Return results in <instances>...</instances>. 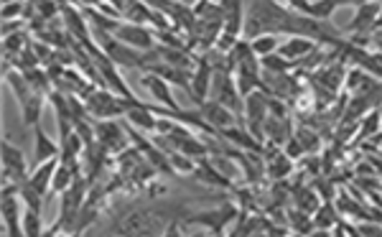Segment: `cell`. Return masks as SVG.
<instances>
[{"instance_id":"cb8c5ba5","label":"cell","mask_w":382,"mask_h":237,"mask_svg":"<svg viewBox=\"0 0 382 237\" xmlns=\"http://www.w3.org/2000/svg\"><path fill=\"white\" fill-rule=\"evenodd\" d=\"M23 235L26 237L44 235V227H41V212L26 209V214H23Z\"/></svg>"},{"instance_id":"7a4b0ae2","label":"cell","mask_w":382,"mask_h":237,"mask_svg":"<svg viewBox=\"0 0 382 237\" xmlns=\"http://www.w3.org/2000/svg\"><path fill=\"white\" fill-rule=\"evenodd\" d=\"M18 186L13 181H6L3 184V205H0V214H3V232L11 237L16 235H23V227H20V219H18V205H20V194H18Z\"/></svg>"},{"instance_id":"1f68e13d","label":"cell","mask_w":382,"mask_h":237,"mask_svg":"<svg viewBox=\"0 0 382 237\" xmlns=\"http://www.w3.org/2000/svg\"><path fill=\"white\" fill-rule=\"evenodd\" d=\"M357 232H359V235H382V224L364 222V224H359V227H357Z\"/></svg>"},{"instance_id":"4dcf8cb0","label":"cell","mask_w":382,"mask_h":237,"mask_svg":"<svg viewBox=\"0 0 382 237\" xmlns=\"http://www.w3.org/2000/svg\"><path fill=\"white\" fill-rule=\"evenodd\" d=\"M285 153L291 158H301L306 153V148H304V143L298 138H288V145H285Z\"/></svg>"},{"instance_id":"4fadbf2b","label":"cell","mask_w":382,"mask_h":237,"mask_svg":"<svg viewBox=\"0 0 382 237\" xmlns=\"http://www.w3.org/2000/svg\"><path fill=\"white\" fill-rule=\"evenodd\" d=\"M56 166H59V158H52V161H46V164H39L31 174H28V181H31V186L39 191V194H44V197L52 191Z\"/></svg>"},{"instance_id":"484cf974","label":"cell","mask_w":382,"mask_h":237,"mask_svg":"<svg viewBox=\"0 0 382 237\" xmlns=\"http://www.w3.org/2000/svg\"><path fill=\"white\" fill-rule=\"evenodd\" d=\"M334 11H337V3H334V0H314V6H311V16L318 20H329Z\"/></svg>"},{"instance_id":"9a60e30c","label":"cell","mask_w":382,"mask_h":237,"mask_svg":"<svg viewBox=\"0 0 382 237\" xmlns=\"http://www.w3.org/2000/svg\"><path fill=\"white\" fill-rule=\"evenodd\" d=\"M61 18H64L66 28H69V36H77L82 44H90V33L85 26V16L77 13L71 6H61Z\"/></svg>"},{"instance_id":"52a82bcc","label":"cell","mask_w":382,"mask_h":237,"mask_svg":"<svg viewBox=\"0 0 382 237\" xmlns=\"http://www.w3.org/2000/svg\"><path fill=\"white\" fill-rule=\"evenodd\" d=\"M125 128L117 126V123H112V120H100V123H95V135H97V143L102 145L107 153H120L128 148V138L130 135H125Z\"/></svg>"},{"instance_id":"ac0fdd59","label":"cell","mask_w":382,"mask_h":237,"mask_svg":"<svg viewBox=\"0 0 382 237\" xmlns=\"http://www.w3.org/2000/svg\"><path fill=\"white\" fill-rule=\"evenodd\" d=\"M339 222V214H337V207L334 205H321L316 212H314V227L321 232H331V227Z\"/></svg>"},{"instance_id":"d6986e66","label":"cell","mask_w":382,"mask_h":237,"mask_svg":"<svg viewBox=\"0 0 382 237\" xmlns=\"http://www.w3.org/2000/svg\"><path fill=\"white\" fill-rule=\"evenodd\" d=\"M288 174H293V158L288 156V153H278V151H275L273 161L268 164V176L278 181V178H285Z\"/></svg>"},{"instance_id":"8992f818","label":"cell","mask_w":382,"mask_h":237,"mask_svg":"<svg viewBox=\"0 0 382 237\" xmlns=\"http://www.w3.org/2000/svg\"><path fill=\"white\" fill-rule=\"evenodd\" d=\"M199 115L204 118V123H209L217 133L225 130V128L240 126V115L232 112L229 107H225L222 102H217V99H204L199 105Z\"/></svg>"},{"instance_id":"e0dca14e","label":"cell","mask_w":382,"mask_h":237,"mask_svg":"<svg viewBox=\"0 0 382 237\" xmlns=\"http://www.w3.org/2000/svg\"><path fill=\"white\" fill-rule=\"evenodd\" d=\"M250 47H253V51L258 54L260 59H263V56H268V54L278 51L280 36H278V33H260V36L250 39Z\"/></svg>"},{"instance_id":"277c9868","label":"cell","mask_w":382,"mask_h":237,"mask_svg":"<svg viewBox=\"0 0 382 237\" xmlns=\"http://www.w3.org/2000/svg\"><path fill=\"white\" fill-rule=\"evenodd\" d=\"M115 39L128 44V47L138 49V51H150V49H156V33L148 31L145 26L141 23H120L115 28Z\"/></svg>"},{"instance_id":"d6a6232c","label":"cell","mask_w":382,"mask_h":237,"mask_svg":"<svg viewBox=\"0 0 382 237\" xmlns=\"http://www.w3.org/2000/svg\"><path fill=\"white\" fill-rule=\"evenodd\" d=\"M334 3H337V8L339 6H362V3H367V0H334Z\"/></svg>"},{"instance_id":"44dd1931","label":"cell","mask_w":382,"mask_h":237,"mask_svg":"<svg viewBox=\"0 0 382 237\" xmlns=\"http://www.w3.org/2000/svg\"><path fill=\"white\" fill-rule=\"evenodd\" d=\"M382 128V112L380 110H372L367 118L362 120V126L357 128V140H367L372 138L377 130Z\"/></svg>"},{"instance_id":"f1b7e54d","label":"cell","mask_w":382,"mask_h":237,"mask_svg":"<svg viewBox=\"0 0 382 237\" xmlns=\"http://www.w3.org/2000/svg\"><path fill=\"white\" fill-rule=\"evenodd\" d=\"M298 140L304 143L306 151H316V143H318V135H316V133H311V130H306V128H301V130H298Z\"/></svg>"},{"instance_id":"5b68a950","label":"cell","mask_w":382,"mask_h":237,"mask_svg":"<svg viewBox=\"0 0 382 237\" xmlns=\"http://www.w3.org/2000/svg\"><path fill=\"white\" fill-rule=\"evenodd\" d=\"M237 214H240V212H237V207L227 202V205H222V209H212V212H201V214H191V217H186L184 222H186V224H204V227H209L214 235H222L227 224L237 219Z\"/></svg>"},{"instance_id":"836d02e7","label":"cell","mask_w":382,"mask_h":237,"mask_svg":"<svg viewBox=\"0 0 382 237\" xmlns=\"http://www.w3.org/2000/svg\"><path fill=\"white\" fill-rule=\"evenodd\" d=\"M181 3H184V6H189V8H194L199 0H181Z\"/></svg>"},{"instance_id":"ba28073f","label":"cell","mask_w":382,"mask_h":237,"mask_svg":"<svg viewBox=\"0 0 382 237\" xmlns=\"http://www.w3.org/2000/svg\"><path fill=\"white\" fill-rule=\"evenodd\" d=\"M212 77H214V66L209 61V56H199L194 66V74H191V99L196 105H201L204 99L209 97V87H212Z\"/></svg>"},{"instance_id":"e575fe53","label":"cell","mask_w":382,"mask_h":237,"mask_svg":"<svg viewBox=\"0 0 382 237\" xmlns=\"http://www.w3.org/2000/svg\"><path fill=\"white\" fill-rule=\"evenodd\" d=\"M380 51H382V47H380Z\"/></svg>"},{"instance_id":"6da1fadb","label":"cell","mask_w":382,"mask_h":237,"mask_svg":"<svg viewBox=\"0 0 382 237\" xmlns=\"http://www.w3.org/2000/svg\"><path fill=\"white\" fill-rule=\"evenodd\" d=\"M85 107L95 120H112V118H120L128 112L125 107L123 97H117L115 92H110L107 87H95L90 95L85 97Z\"/></svg>"},{"instance_id":"3957f363","label":"cell","mask_w":382,"mask_h":237,"mask_svg":"<svg viewBox=\"0 0 382 237\" xmlns=\"http://www.w3.org/2000/svg\"><path fill=\"white\" fill-rule=\"evenodd\" d=\"M26 178H28V171H26V158H23V151L16 148L8 138H3V184H6V181L23 184Z\"/></svg>"},{"instance_id":"83f0119b","label":"cell","mask_w":382,"mask_h":237,"mask_svg":"<svg viewBox=\"0 0 382 237\" xmlns=\"http://www.w3.org/2000/svg\"><path fill=\"white\" fill-rule=\"evenodd\" d=\"M23 13H26V8H23V3L20 0H8V3H3V20H13V18H23Z\"/></svg>"},{"instance_id":"30bf717a","label":"cell","mask_w":382,"mask_h":237,"mask_svg":"<svg viewBox=\"0 0 382 237\" xmlns=\"http://www.w3.org/2000/svg\"><path fill=\"white\" fill-rule=\"evenodd\" d=\"M143 85H145V90H148V92L153 95V97H156L163 107H169V110H176V112L181 110V107H179V102L174 99V92H171L169 82H166L163 77L148 72L145 77H143Z\"/></svg>"},{"instance_id":"603a6c76","label":"cell","mask_w":382,"mask_h":237,"mask_svg":"<svg viewBox=\"0 0 382 237\" xmlns=\"http://www.w3.org/2000/svg\"><path fill=\"white\" fill-rule=\"evenodd\" d=\"M85 16H87V18H90L97 28H105V31H112V33H115V28L120 26V23H123V20H117V18H112V16L102 13L100 8H90V6L85 8Z\"/></svg>"},{"instance_id":"5bb4252c","label":"cell","mask_w":382,"mask_h":237,"mask_svg":"<svg viewBox=\"0 0 382 237\" xmlns=\"http://www.w3.org/2000/svg\"><path fill=\"white\" fill-rule=\"evenodd\" d=\"M270 105V95L263 92V90H255L245 97V112H242V118L245 120H265L270 115L268 110Z\"/></svg>"},{"instance_id":"2e32d148","label":"cell","mask_w":382,"mask_h":237,"mask_svg":"<svg viewBox=\"0 0 382 237\" xmlns=\"http://www.w3.org/2000/svg\"><path fill=\"white\" fill-rule=\"evenodd\" d=\"M41 107H44V92H33L26 102H20V112H23V123L26 126H39Z\"/></svg>"},{"instance_id":"8fae6325","label":"cell","mask_w":382,"mask_h":237,"mask_svg":"<svg viewBox=\"0 0 382 237\" xmlns=\"http://www.w3.org/2000/svg\"><path fill=\"white\" fill-rule=\"evenodd\" d=\"M33 140H36V145H33V164L36 166L61 156V143H54L41 126H36V135H33Z\"/></svg>"},{"instance_id":"f546056e","label":"cell","mask_w":382,"mask_h":237,"mask_svg":"<svg viewBox=\"0 0 382 237\" xmlns=\"http://www.w3.org/2000/svg\"><path fill=\"white\" fill-rule=\"evenodd\" d=\"M143 3L148 8H153V11H161V13H166V16H169L176 6V0H143Z\"/></svg>"},{"instance_id":"9c48e42d","label":"cell","mask_w":382,"mask_h":237,"mask_svg":"<svg viewBox=\"0 0 382 237\" xmlns=\"http://www.w3.org/2000/svg\"><path fill=\"white\" fill-rule=\"evenodd\" d=\"M380 11H382L380 0H367V3H362V6H357L354 18H352L350 28L354 33H372V28H375V20L380 18Z\"/></svg>"},{"instance_id":"4316f807","label":"cell","mask_w":382,"mask_h":237,"mask_svg":"<svg viewBox=\"0 0 382 237\" xmlns=\"http://www.w3.org/2000/svg\"><path fill=\"white\" fill-rule=\"evenodd\" d=\"M367 79L369 77H367V72H364V69H359V66H357V69H352V72L347 74V92H359Z\"/></svg>"},{"instance_id":"ffe728a7","label":"cell","mask_w":382,"mask_h":237,"mask_svg":"<svg viewBox=\"0 0 382 237\" xmlns=\"http://www.w3.org/2000/svg\"><path fill=\"white\" fill-rule=\"evenodd\" d=\"M18 194H20V202H23V205H26L28 209H33V212H41V209H44V199H46V197L33 189L28 178L18 186Z\"/></svg>"},{"instance_id":"d4e9b609","label":"cell","mask_w":382,"mask_h":237,"mask_svg":"<svg viewBox=\"0 0 382 237\" xmlns=\"http://www.w3.org/2000/svg\"><path fill=\"white\" fill-rule=\"evenodd\" d=\"M212 164H214V169H217L220 174H225L227 178H237V176H240V166H234L227 156H214Z\"/></svg>"},{"instance_id":"7402d4cb","label":"cell","mask_w":382,"mask_h":237,"mask_svg":"<svg viewBox=\"0 0 382 237\" xmlns=\"http://www.w3.org/2000/svg\"><path fill=\"white\" fill-rule=\"evenodd\" d=\"M260 66H263V72H273V74H285L293 69V61L283 59L278 51L275 54H268V56H263L260 59Z\"/></svg>"},{"instance_id":"7c38bea8","label":"cell","mask_w":382,"mask_h":237,"mask_svg":"<svg viewBox=\"0 0 382 237\" xmlns=\"http://www.w3.org/2000/svg\"><path fill=\"white\" fill-rule=\"evenodd\" d=\"M314 49H316V41L314 39H306V36H288V39L278 47V54L283 59L296 64L301 56H306V54L314 51Z\"/></svg>"}]
</instances>
